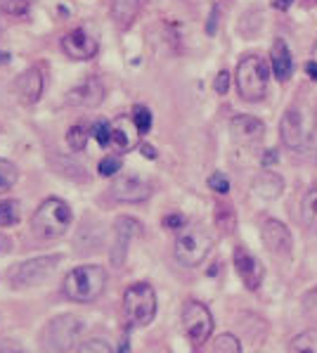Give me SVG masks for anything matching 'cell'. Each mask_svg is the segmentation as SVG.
I'll return each instance as SVG.
<instances>
[{
	"instance_id": "obj_14",
	"label": "cell",
	"mask_w": 317,
	"mask_h": 353,
	"mask_svg": "<svg viewBox=\"0 0 317 353\" xmlns=\"http://www.w3.org/2000/svg\"><path fill=\"white\" fill-rule=\"evenodd\" d=\"M14 90H17L21 105H36L43 97V90H45V76H43L41 67H31L24 74H19Z\"/></svg>"
},
{
	"instance_id": "obj_17",
	"label": "cell",
	"mask_w": 317,
	"mask_h": 353,
	"mask_svg": "<svg viewBox=\"0 0 317 353\" xmlns=\"http://www.w3.org/2000/svg\"><path fill=\"white\" fill-rule=\"evenodd\" d=\"M229 130L239 143H254V140L263 138L265 123L258 117H251V114H239L229 121Z\"/></svg>"
},
{
	"instance_id": "obj_30",
	"label": "cell",
	"mask_w": 317,
	"mask_h": 353,
	"mask_svg": "<svg viewBox=\"0 0 317 353\" xmlns=\"http://www.w3.org/2000/svg\"><path fill=\"white\" fill-rule=\"evenodd\" d=\"M76 353H114L112 346L107 341H100V339H90V341H83V344L76 349Z\"/></svg>"
},
{
	"instance_id": "obj_41",
	"label": "cell",
	"mask_w": 317,
	"mask_h": 353,
	"mask_svg": "<svg viewBox=\"0 0 317 353\" xmlns=\"http://www.w3.org/2000/svg\"><path fill=\"white\" fill-rule=\"evenodd\" d=\"M121 353H130V346H128V336L121 341Z\"/></svg>"
},
{
	"instance_id": "obj_21",
	"label": "cell",
	"mask_w": 317,
	"mask_h": 353,
	"mask_svg": "<svg viewBox=\"0 0 317 353\" xmlns=\"http://www.w3.org/2000/svg\"><path fill=\"white\" fill-rule=\"evenodd\" d=\"M254 188H256V194H260V197L275 199V197H280V194H282L284 181H282L280 176H277V173L265 171V173H260V176L256 178Z\"/></svg>"
},
{
	"instance_id": "obj_1",
	"label": "cell",
	"mask_w": 317,
	"mask_h": 353,
	"mask_svg": "<svg viewBox=\"0 0 317 353\" xmlns=\"http://www.w3.org/2000/svg\"><path fill=\"white\" fill-rule=\"evenodd\" d=\"M107 268L100 263H85V265H76L64 275L62 282V292L69 301L76 303H92L102 296L107 287Z\"/></svg>"
},
{
	"instance_id": "obj_34",
	"label": "cell",
	"mask_w": 317,
	"mask_h": 353,
	"mask_svg": "<svg viewBox=\"0 0 317 353\" xmlns=\"http://www.w3.org/2000/svg\"><path fill=\"white\" fill-rule=\"evenodd\" d=\"M213 90H216L218 95H225L229 90V74L225 72V69L216 76V81H213Z\"/></svg>"
},
{
	"instance_id": "obj_7",
	"label": "cell",
	"mask_w": 317,
	"mask_h": 353,
	"mask_svg": "<svg viewBox=\"0 0 317 353\" xmlns=\"http://www.w3.org/2000/svg\"><path fill=\"white\" fill-rule=\"evenodd\" d=\"M62 263V256L59 254H50V256H38V259H29L21 261V263L14 265L10 270V280H12L14 287H31L38 285L45 278H50L54 273V268Z\"/></svg>"
},
{
	"instance_id": "obj_25",
	"label": "cell",
	"mask_w": 317,
	"mask_h": 353,
	"mask_svg": "<svg viewBox=\"0 0 317 353\" xmlns=\"http://www.w3.org/2000/svg\"><path fill=\"white\" fill-rule=\"evenodd\" d=\"M92 133H88V128L85 126H81V123H76V126H71L69 128V133H67V145L74 152H83L85 150V145H88V138H90Z\"/></svg>"
},
{
	"instance_id": "obj_19",
	"label": "cell",
	"mask_w": 317,
	"mask_h": 353,
	"mask_svg": "<svg viewBox=\"0 0 317 353\" xmlns=\"http://www.w3.org/2000/svg\"><path fill=\"white\" fill-rule=\"evenodd\" d=\"M109 12L119 29H130L140 14V0H109Z\"/></svg>"
},
{
	"instance_id": "obj_33",
	"label": "cell",
	"mask_w": 317,
	"mask_h": 353,
	"mask_svg": "<svg viewBox=\"0 0 317 353\" xmlns=\"http://www.w3.org/2000/svg\"><path fill=\"white\" fill-rule=\"evenodd\" d=\"M3 5L10 14H24L29 10L31 0H3Z\"/></svg>"
},
{
	"instance_id": "obj_31",
	"label": "cell",
	"mask_w": 317,
	"mask_h": 353,
	"mask_svg": "<svg viewBox=\"0 0 317 353\" xmlns=\"http://www.w3.org/2000/svg\"><path fill=\"white\" fill-rule=\"evenodd\" d=\"M97 171H100V176H116L121 171V159L119 157H105L100 161V166H97Z\"/></svg>"
},
{
	"instance_id": "obj_12",
	"label": "cell",
	"mask_w": 317,
	"mask_h": 353,
	"mask_svg": "<svg viewBox=\"0 0 317 353\" xmlns=\"http://www.w3.org/2000/svg\"><path fill=\"white\" fill-rule=\"evenodd\" d=\"M62 50L71 59H92L100 52V46L85 29H71L62 36Z\"/></svg>"
},
{
	"instance_id": "obj_11",
	"label": "cell",
	"mask_w": 317,
	"mask_h": 353,
	"mask_svg": "<svg viewBox=\"0 0 317 353\" xmlns=\"http://www.w3.org/2000/svg\"><path fill=\"white\" fill-rule=\"evenodd\" d=\"M109 190H112V197L123 204H140V202H145V199H150V194H152L150 183L135 176H119Z\"/></svg>"
},
{
	"instance_id": "obj_10",
	"label": "cell",
	"mask_w": 317,
	"mask_h": 353,
	"mask_svg": "<svg viewBox=\"0 0 317 353\" xmlns=\"http://www.w3.org/2000/svg\"><path fill=\"white\" fill-rule=\"evenodd\" d=\"M232 261H234V270H237V275L242 278L244 285H247V290H251V292L258 290L260 282H263V275H265L260 261L256 259L247 247H242V244L234 247Z\"/></svg>"
},
{
	"instance_id": "obj_16",
	"label": "cell",
	"mask_w": 317,
	"mask_h": 353,
	"mask_svg": "<svg viewBox=\"0 0 317 353\" xmlns=\"http://www.w3.org/2000/svg\"><path fill=\"white\" fill-rule=\"evenodd\" d=\"M140 143V130L135 126L133 117H119L112 123V145L119 152H130L138 148Z\"/></svg>"
},
{
	"instance_id": "obj_39",
	"label": "cell",
	"mask_w": 317,
	"mask_h": 353,
	"mask_svg": "<svg viewBox=\"0 0 317 353\" xmlns=\"http://www.w3.org/2000/svg\"><path fill=\"white\" fill-rule=\"evenodd\" d=\"M292 3H294V0H275V8H280V10H289V8H292Z\"/></svg>"
},
{
	"instance_id": "obj_40",
	"label": "cell",
	"mask_w": 317,
	"mask_h": 353,
	"mask_svg": "<svg viewBox=\"0 0 317 353\" xmlns=\"http://www.w3.org/2000/svg\"><path fill=\"white\" fill-rule=\"evenodd\" d=\"M142 154H145V157H150V159H154V157H156V152L152 150L150 145H142Z\"/></svg>"
},
{
	"instance_id": "obj_38",
	"label": "cell",
	"mask_w": 317,
	"mask_h": 353,
	"mask_svg": "<svg viewBox=\"0 0 317 353\" xmlns=\"http://www.w3.org/2000/svg\"><path fill=\"white\" fill-rule=\"evenodd\" d=\"M10 349V341H3V344H0V353H21L17 346H12V351H8Z\"/></svg>"
},
{
	"instance_id": "obj_27",
	"label": "cell",
	"mask_w": 317,
	"mask_h": 353,
	"mask_svg": "<svg viewBox=\"0 0 317 353\" xmlns=\"http://www.w3.org/2000/svg\"><path fill=\"white\" fill-rule=\"evenodd\" d=\"M213 353H242V346H239V341L232 334H221L216 339Z\"/></svg>"
},
{
	"instance_id": "obj_37",
	"label": "cell",
	"mask_w": 317,
	"mask_h": 353,
	"mask_svg": "<svg viewBox=\"0 0 317 353\" xmlns=\"http://www.w3.org/2000/svg\"><path fill=\"white\" fill-rule=\"evenodd\" d=\"M305 74H308L313 81H317V62H308V64H305Z\"/></svg>"
},
{
	"instance_id": "obj_20",
	"label": "cell",
	"mask_w": 317,
	"mask_h": 353,
	"mask_svg": "<svg viewBox=\"0 0 317 353\" xmlns=\"http://www.w3.org/2000/svg\"><path fill=\"white\" fill-rule=\"evenodd\" d=\"M300 223L310 235H317V185H313L300 199Z\"/></svg>"
},
{
	"instance_id": "obj_22",
	"label": "cell",
	"mask_w": 317,
	"mask_h": 353,
	"mask_svg": "<svg viewBox=\"0 0 317 353\" xmlns=\"http://www.w3.org/2000/svg\"><path fill=\"white\" fill-rule=\"evenodd\" d=\"M287 353H317V330H305L289 341Z\"/></svg>"
},
{
	"instance_id": "obj_6",
	"label": "cell",
	"mask_w": 317,
	"mask_h": 353,
	"mask_svg": "<svg viewBox=\"0 0 317 353\" xmlns=\"http://www.w3.org/2000/svg\"><path fill=\"white\" fill-rule=\"evenodd\" d=\"M183 330L187 334L190 344L194 349H201L213 334V316L209 306L196 299H190L183 306Z\"/></svg>"
},
{
	"instance_id": "obj_13",
	"label": "cell",
	"mask_w": 317,
	"mask_h": 353,
	"mask_svg": "<svg viewBox=\"0 0 317 353\" xmlns=\"http://www.w3.org/2000/svg\"><path fill=\"white\" fill-rule=\"evenodd\" d=\"M260 237H263L267 252L275 254V256H289L292 254V232L280 221L267 219L260 228Z\"/></svg>"
},
{
	"instance_id": "obj_28",
	"label": "cell",
	"mask_w": 317,
	"mask_h": 353,
	"mask_svg": "<svg viewBox=\"0 0 317 353\" xmlns=\"http://www.w3.org/2000/svg\"><path fill=\"white\" fill-rule=\"evenodd\" d=\"M92 138L97 140L100 148H109V145H112V123L97 121L95 126H92Z\"/></svg>"
},
{
	"instance_id": "obj_18",
	"label": "cell",
	"mask_w": 317,
	"mask_h": 353,
	"mask_svg": "<svg viewBox=\"0 0 317 353\" xmlns=\"http://www.w3.org/2000/svg\"><path fill=\"white\" fill-rule=\"evenodd\" d=\"M270 59H272V74L280 81H289L294 74V59H292V50H289L287 41L284 38H277L272 43L270 50Z\"/></svg>"
},
{
	"instance_id": "obj_3",
	"label": "cell",
	"mask_w": 317,
	"mask_h": 353,
	"mask_svg": "<svg viewBox=\"0 0 317 353\" xmlns=\"http://www.w3.org/2000/svg\"><path fill=\"white\" fill-rule=\"evenodd\" d=\"M234 81H237V93L242 100L260 102L267 93V81H270L267 59L260 55L242 57L237 64V72H234Z\"/></svg>"
},
{
	"instance_id": "obj_35",
	"label": "cell",
	"mask_w": 317,
	"mask_h": 353,
	"mask_svg": "<svg viewBox=\"0 0 317 353\" xmlns=\"http://www.w3.org/2000/svg\"><path fill=\"white\" fill-rule=\"evenodd\" d=\"M163 225L166 228H173V230H180V228H185V219L180 214H171L163 219Z\"/></svg>"
},
{
	"instance_id": "obj_4",
	"label": "cell",
	"mask_w": 317,
	"mask_h": 353,
	"mask_svg": "<svg viewBox=\"0 0 317 353\" xmlns=\"http://www.w3.org/2000/svg\"><path fill=\"white\" fill-rule=\"evenodd\" d=\"M156 316V292L150 282H133L123 292V318L128 330L147 327Z\"/></svg>"
},
{
	"instance_id": "obj_29",
	"label": "cell",
	"mask_w": 317,
	"mask_h": 353,
	"mask_svg": "<svg viewBox=\"0 0 317 353\" xmlns=\"http://www.w3.org/2000/svg\"><path fill=\"white\" fill-rule=\"evenodd\" d=\"M133 121H135V126H138L140 135H147V133H150V128H152V112L147 110V107H135V110H133Z\"/></svg>"
},
{
	"instance_id": "obj_26",
	"label": "cell",
	"mask_w": 317,
	"mask_h": 353,
	"mask_svg": "<svg viewBox=\"0 0 317 353\" xmlns=\"http://www.w3.org/2000/svg\"><path fill=\"white\" fill-rule=\"evenodd\" d=\"M300 313L308 323H317V287L300 296Z\"/></svg>"
},
{
	"instance_id": "obj_5",
	"label": "cell",
	"mask_w": 317,
	"mask_h": 353,
	"mask_svg": "<svg viewBox=\"0 0 317 353\" xmlns=\"http://www.w3.org/2000/svg\"><path fill=\"white\" fill-rule=\"evenodd\" d=\"M213 247V237L206 228L201 225H185L180 228L178 237H176V247H173V254H176L178 263H183L185 268H194L201 261L209 256Z\"/></svg>"
},
{
	"instance_id": "obj_36",
	"label": "cell",
	"mask_w": 317,
	"mask_h": 353,
	"mask_svg": "<svg viewBox=\"0 0 317 353\" xmlns=\"http://www.w3.org/2000/svg\"><path fill=\"white\" fill-rule=\"evenodd\" d=\"M277 161H280V154H277L275 150H267L263 157V166H272V164H277Z\"/></svg>"
},
{
	"instance_id": "obj_15",
	"label": "cell",
	"mask_w": 317,
	"mask_h": 353,
	"mask_svg": "<svg viewBox=\"0 0 317 353\" xmlns=\"http://www.w3.org/2000/svg\"><path fill=\"white\" fill-rule=\"evenodd\" d=\"M142 223L130 216H121V219L114 223V252H112V261L116 265L123 263L125 252H128V242L133 240L135 235L140 232Z\"/></svg>"
},
{
	"instance_id": "obj_24",
	"label": "cell",
	"mask_w": 317,
	"mask_h": 353,
	"mask_svg": "<svg viewBox=\"0 0 317 353\" xmlns=\"http://www.w3.org/2000/svg\"><path fill=\"white\" fill-rule=\"evenodd\" d=\"M17 181H19L17 166L8 159H0V194L8 192V190H12L14 185H17Z\"/></svg>"
},
{
	"instance_id": "obj_9",
	"label": "cell",
	"mask_w": 317,
	"mask_h": 353,
	"mask_svg": "<svg viewBox=\"0 0 317 353\" xmlns=\"http://www.w3.org/2000/svg\"><path fill=\"white\" fill-rule=\"evenodd\" d=\"M105 83H102L97 76H88L85 81H81L79 85L69 90L64 95V102L69 107H83V110H90V107H97L102 100H105Z\"/></svg>"
},
{
	"instance_id": "obj_8",
	"label": "cell",
	"mask_w": 317,
	"mask_h": 353,
	"mask_svg": "<svg viewBox=\"0 0 317 353\" xmlns=\"http://www.w3.org/2000/svg\"><path fill=\"white\" fill-rule=\"evenodd\" d=\"M280 138L289 150H305L310 145V119L300 107H289L280 121Z\"/></svg>"
},
{
	"instance_id": "obj_23",
	"label": "cell",
	"mask_w": 317,
	"mask_h": 353,
	"mask_svg": "<svg viewBox=\"0 0 317 353\" xmlns=\"http://www.w3.org/2000/svg\"><path fill=\"white\" fill-rule=\"evenodd\" d=\"M19 219H21L19 202H14V199H0V228L17 225Z\"/></svg>"
},
{
	"instance_id": "obj_32",
	"label": "cell",
	"mask_w": 317,
	"mask_h": 353,
	"mask_svg": "<svg viewBox=\"0 0 317 353\" xmlns=\"http://www.w3.org/2000/svg\"><path fill=\"white\" fill-rule=\"evenodd\" d=\"M209 188L213 190V192H218V194H227V190H229L227 176H225V173H221V171H216L209 178Z\"/></svg>"
},
{
	"instance_id": "obj_2",
	"label": "cell",
	"mask_w": 317,
	"mask_h": 353,
	"mask_svg": "<svg viewBox=\"0 0 317 353\" xmlns=\"http://www.w3.org/2000/svg\"><path fill=\"white\" fill-rule=\"evenodd\" d=\"M71 221H74L71 206L59 197H48L31 216V230L41 240H57L71 228Z\"/></svg>"
}]
</instances>
